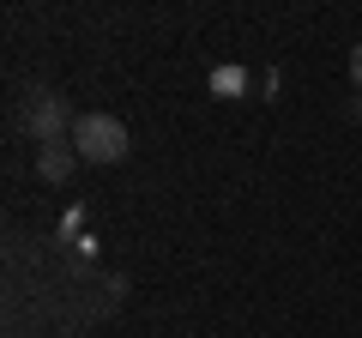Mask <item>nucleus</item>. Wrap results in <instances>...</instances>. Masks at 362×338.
<instances>
[{
  "label": "nucleus",
  "mask_w": 362,
  "mask_h": 338,
  "mask_svg": "<svg viewBox=\"0 0 362 338\" xmlns=\"http://www.w3.org/2000/svg\"><path fill=\"white\" fill-rule=\"evenodd\" d=\"M127 127H121L115 115H78L73 121V151L85 157V163H121L127 157Z\"/></svg>",
  "instance_id": "f257e3e1"
},
{
  "label": "nucleus",
  "mask_w": 362,
  "mask_h": 338,
  "mask_svg": "<svg viewBox=\"0 0 362 338\" xmlns=\"http://www.w3.org/2000/svg\"><path fill=\"white\" fill-rule=\"evenodd\" d=\"M73 145H37V175L42 182H66V175H73Z\"/></svg>",
  "instance_id": "7ed1b4c3"
},
{
  "label": "nucleus",
  "mask_w": 362,
  "mask_h": 338,
  "mask_svg": "<svg viewBox=\"0 0 362 338\" xmlns=\"http://www.w3.org/2000/svg\"><path fill=\"white\" fill-rule=\"evenodd\" d=\"M25 127H30V139H37V145H61V133H73V115H66V103L54 91H30Z\"/></svg>",
  "instance_id": "f03ea898"
},
{
  "label": "nucleus",
  "mask_w": 362,
  "mask_h": 338,
  "mask_svg": "<svg viewBox=\"0 0 362 338\" xmlns=\"http://www.w3.org/2000/svg\"><path fill=\"white\" fill-rule=\"evenodd\" d=\"M350 85H356V91H362V42H356V49H350Z\"/></svg>",
  "instance_id": "20e7f679"
}]
</instances>
